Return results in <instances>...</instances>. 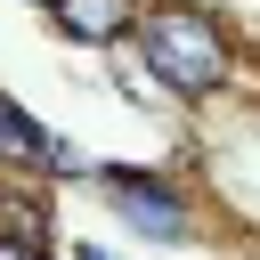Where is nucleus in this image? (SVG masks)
<instances>
[{"label":"nucleus","mask_w":260,"mask_h":260,"mask_svg":"<svg viewBox=\"0 0 260 260\" xmlns=\"http://www.w3.org/2000/svg\"><path fill=\"white\" fill-rule=\"evenodd\" d=\"M114 187H122V219H130V228H146V236H162V244H179V236H187L179 195H162L154 179H130V171H122Z\"/></svg>","instance_id":"nucleus-2"},{"label":"nucleus","mask_w":260,"mask_h":260,"mask_svg":"<svg viewBox=\"0 0 260 260\" xmlns=\"http://www.w3.org/2000/svg\"><path fill=\"white\" fill-rule=\"evenodd\" d=\"M0 260H49V252H41L32 236H0Z\"/></svg>","instance_id":"nucleus-5"},{"label":"nucleus","mask_w":260,"mask_h":260,"mask_svg":"<svg viewBox=\"0 0 260 260\" xmlns=\"http://www.w3.org/2000/svg\"><path fill=\"white\" fill-rule=\"evenodd\" d=\"M146 65L171 81V89H211L219 81V32L203 24V16H187V8H162L154 24H146Z\"/></svg>","instance_id":"nucleus-1"},{"label":"nucleus","mask_w":260,"mask_h":260,"mask_svg":"<svg viewBox=\"0 0 260 260\" xmlns=\"http://www.w3.org/2000/svg\"><path fill=\"white\" fill-rule=\"evenodd\" d=\"M41 146H49V130H41L32 114H16V106L0 98V154H16V162H41Z\"/></svg>","instance_id":"nucleus-4"},{"label":"nucleus","mask_w":260,"mask_h":260,"mask_svg":"<svg viewBox=\"0 0 260 260\" xmlns=\"http://www.w3.org/2000/svg\"><path fill=\"white\" fill-rule=\"evenodd\" d=\"M57 24L73 41H114L130 24V0H57Z\"/></svg>","instance_id":"nucleus-3"},{"label":"nucleus","mask_w":260,"mask_h":260,"mask_svg":"<svg viewBox=\"0 0 260 260\" xmlns=\"http://www.w3.org/2000/svg\"><path fill=\"white\" fill-rule=\"evenodd\" d=\"M73 260H106V252H98V244H81V252H73Z\"/></svg>","instance_id":"nucleus-6"}]
</instances>
